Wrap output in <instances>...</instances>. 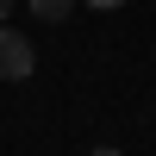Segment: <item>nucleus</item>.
Wrapping results in <instances>:
<instances>
[{"label":"nucleus","instance_id":"1","mask_svg":"<svg viewBox=\"0 0 156 156\" xmlns=\"http://www.w3.org/2000/svg\"><path fill=\"white\" fill-rule=\"evenodd\" d=\"M31 69H37V56H31V37H25L19 25H0V81H25Z\"/></svg>","mask_w":156,"mask_h":156},{"label":"nucleus","instance_id":"2","mask_svg":"<svg viewBox=\"0 0 156 156\" xmlns=\"http://www.w3.org/2000/svg\"><path fill=\"white\" fill-rule=\"evenodd\" d=\"M31 12L56 25V19H69V12H75V0H31Z\"/></svg>","mask_w":156,"mask_h":156},{"label":"nucleus","instance_id":"3","mask_svg":"<svg viewBox=\"0 0 156 156\" xmlns=\"http://www.w3.org/2000/svg\"><path fill=\"white\" fill-rule=\"evenodd\" d=\"M87 6H100V12H112V6H125V0H87Z\"/></svg>","mask_w":156,"mask_h":156},{"label":"nucleus","instance_id":"4","mask_svg":"<svg viewBox=\"0 0 156 156\" xmlns=\"http://www.w3.org/2000/svg\"><path fill=\"white\" fill-rule=\"evenodd\" d=\"M87 156H119V150H112V144H100V150H87Z\"/></svg>","mask_w":156,"mask_h":156},{"label":"nucleus","instance_id":"5","mask_svg":"<svg viewBox=\"0 0 156 156\" xmlns=\"http://www.w3.org/2000/svg\"><path fill=\"white\" fill-rule=\"evenodd\" d=\"M6 12H12V0H0V19H6Z\"/></svg>","mask_w":156,"mask_h":156}]
</instances>
